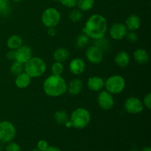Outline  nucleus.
<instances>
[{
  "mask_svg": "<svg viewBox=\"0 0 151 151\" xmlns=\"http://www.w3.org/2000/svg\"><path fill=\"white\" fill-rule=\"evenodd\" d=\"M108 30V22L100 14H93L87 19L83 32L89 38L99 39L105 36Z\"/></svg>",
  "mask_w": 151,
  "mask_h": 151,
  "instance_id": "obj_1",
  "label": "nucleus"
},
{
  "mask_svg": "<svg viewBox=\"0 0 151 151\" xmlns=\"http://www.w3.org/2000/svg\"><path fill=\"white\" fill-rule=\"evenodd\" d=\"M43 90L49 97H60L67 91V83L61 75H52L44 81Z\"/></svg>",
  "mask_w": 151,
  "mask_h": 151,
  "instance_id": "obj_2",
  "label": "nucleus"
},
{
  "mask_svg": "<svg viewBox=\"0 0 151 151\" xmlns=\"http://www.w3.org/2000/svg\"><path fill=\"white\" fill-rule=\"evenodd\" d=\"M47 64L41 58L32 57L24 64V72L32 78H39L45 73Z\"/></svg>",
  "mask_w": 151,
  "mask_h": 151,
  "instance_id": "obj_3",
  "label": "nucleus"
},
{
  "mask_svg": "<svg viewBox=\"0 0 151 151\" xmlns=\"http://www.w3.org/2000/svg\"><path fill=\"white\" fill-rule=\"evenodd\" d=\"M72 127L77 129H83L91 122V114L84 108H78L72 111L69 116Z\"/></svg>",
  "mask_w": 151,
  "mask_h": 151,
  "instance_id": "obj_4",
  "label": "nucleus"
},
{
  "mask_svg": "<svg viewBox=\"0 0 151 151\" xmlns=\"http://www.w3.org/2000/svg\"><path fill=\"white\" fill-rule=\"evenodd\" d=\"M106 91L111 94H119L125 88V80L121 75H112L105 81Z\"/></svg>",
  "mask_w": 151,
  "mask_h": 151,
  "instance_id": "obj_5",
  "label": "nucleus"
},
{
  "mask_svg": "<svg viewBox=\"0 0 151 151\" xmlns=\"http://www.w3.org/2000/svg\"><path fill=\"white\" fill-rule=\"evenodd\" d=\"M60 13L54 7L45 9L41 15V22L47 28L55 27L60 21Z\"/></svg>",
  "mask_w": 151,
  "mask_h": 151,
  "instance_id": "obj_6",
  "label": "nucleus"
},
{
  "mask_svg": "<svg viewBox=\"0 0 151 151\" xmlns=\"http://www.w3.org/2000/svg\"><path fill=\"white\" fill-rule=\"evenodd\" d=\"M16 134V130L14 125L7 120L0 122V142L8 143L13 141Z\"/></svg>",
  "mask_w": 151,
  "mask_h": 151,
  "instance_id": "obj_7",
  "label": "nucleus"
},
{
  "mask_svg": "<svg viewBox=\"0 0 151 151\" xmlns=\"http://www.w3.org/2000/svg\"><path fill=\"white\" fill-rule=\"evenodd\" d=\"M124 109L125 111L131 114H139L144 110L143 103L138 97H128L124 103Z\"/></svg>",
  "mask_w": 151,
  "mask_h": 151,
  "instance_id": "obj_8",
  "label": "nucleus"
},
{
  "mask_svg": "<svg viewBox=\"0 0 151 151\" xmlns=\"http://www.w3.org/2000/svg\"><path fill=\"white\" fill-rule=\"evenodd\" d=\"M85 55L87 60L93 64L100 63L104 57V52L103 50L95 45L88 47L86 49Z\"/></svg>",
  "mask_w": 151,
  "mask_h": 151,
  "instance_id": "obj_9",
  "label": "nucleus"
},
{
  "mask_svg": "<svg viewBox=\"0 0 151 151\" xmlns=\"http://www.w3.org/2000/svg\"><path fill=\"white\" fill-rule=\"evenodd\" d=\"M97 100L99 106L105 111L110 110L114 106L113 94L109 93L106 90H103L99 93Z\"/></svg>",
  "mask_w": 151,
  "mask_h": 151,
  "instance_id": "obj_10",
  "label": "nucleus"
},
{
  "mask_svg": "<svg viewBox=\"0 0 151 151\" xmlns=\"http://www.w3.org/2000/svg\"><path fill=\"white\" fill-rule=\"evenodd\" d=\"M32 57V51L28 46H23L15 50V60L24 64Z\"/></svg>",
  "mask_w": 151,
  "mask_h": 151,
  "instance_id": "obj_11",
  "label": "nucleus"
},
{
  "mask_svg": "<svg viewBox=\"0 0 151 151\" xmlns=\"http://www.w3.org/2000/svg\"><path fill=\"white\" fill-rule=\"evenodd\" d=\"M128 32L126 26L122 23H115L109 29V34L112 39L122 40Z\"/></svg>",
  "mask_w": 151,
  "mask_h": 151,
  "instance_id": "obj_12",
  "label": "nucleus"
},
{
  "mask_svg": "<svg viewBox=\"0 0 151 151\" xmlns=\"http://www.w3.org/2000/svg\"><path fill=\"white\" fill-rule=\"evenodd\" d=\"M86 69V63L82 58H76L69 63V71L75 75H81Z\"/></svg>",
  "mask_w": 151,
  "mask_h": 151,
  "instance_id": "obj_13",
  "label": "nucleus"
},
{
  "mask_svg": "<svg viewBox=\"0 0 151 151\" xmlns=\"http://www.w3.org/2000/svg\"><path fill=\"white\" fill-rule=\"evenodd\" d=\"M88 89L93 91H100L105 86V81L102 78L98 76L91 77L87 81Z\"/></svg>",
  "mask_w": 151,
  "mask_h": 151,
  "instance_id": "obj_14",
  "label": "nucleus"
},
{
  "mask_svg": "<svg viewBox=\"0 0 151 151\" xmlns=\"http://www.w3.org/2000/svg\"><path fill=\"white\" fill-rule=\"evenodd\" d=\"M83 88V83L82 80L79 78H75L69 82L67 85V91L71 95L76 96L81 94Z\"/></svg>",
  "mask_w": 151,
  "mask_h": 151,
  "instance_id": "obj_15",
  "label": "nucleus"
},
{
  "mask_svg": "<svg viewBox=\"0 0 151 151\" xmlns=\"http://www.w3.org/2000/svg\"><path fill=\"white\" fill-rule=\"evenodd\" d=\"M125 25L128 30L136 31L141 26V19L138 15L131 14L126 19Z\"/></svg>",
  "mask_w": 151,
  "mask_h": 151,
  "instance_id": "obj_16",
  "label": "nucleus"
},
{
  "mask_svg": "<svg viewBox=\"0 0 151 151\" xmlns=\"http://www.w3.org/2000/svg\"><path fill=\"white\" fill-rule=\"evenodd\" d=\"M31 79H32L31 77L23 72L22 73L16 75V79H15V84L19 88L24 89L29 86L31 83Z\"/></svg>",
  "mask_w": 151,
  "mask_h": 151,
  "instance_id": "obj_17",
  "label": "nucleus"
},
{
  "mask_svg": "<svg viewBox=\"0 0 151 151\" xmlns=\"http://www.w3.org/2000/svg\"><path fill=\"white\" fill-rule=\"evenodd\" d=\"M130 55L126 51L119 52L114 58L115 63L120 68H125L129 64Z\"/></svg>",
  "mask_w": 151,
  "mask_h": 151,
  "instance_id": "obj_18",
  "label": "nucleus"
},
{
  "mask_svg": "<svg viewBox=\"0 0 151 151\" xmlns=\"http://www.w3.org/2000/svg\"><path fill=\"white\" fill-rule=\"evenodd\" d=\"M134 58L137 63L144 65L149 61V55L144 49H137L134 53Z\"/></svg>",
  "mask_w": 151,
  "mask_h": 151,
  "instance_id": "obj_19",
  "label": "nucleus"
},
{
  "mask_svg": "<svg viewBox=\"0 0 151 151\" xmlns=\"http://www.w3.org/2000/svg\"><path fill=\"white\" fill-rule=\"evenodd\" d=\"M23 45V39L18 35H13L8 38L7 46L10 50H16Z\"/></svg>",
  "mask_w": 151,
  "mask_h": 151,
  "instance_id": "obj_20",
  "label": "nucleus"
},
{
  "mask_svg": "<svg viewBox=\"0 0 151 151\" xmlns=\"http://www.w3.org/2000/svg\"><path fill=\"white\" fill-rule=\"evenodd\" d=\"M69 57V50L66 48H63V47L58 48L53 53V58H54L55 60L58 62H60V63H63V62L67 60Z\"/></svg>",
  "mask_w": 151,
  "mask_h": 151,
  "instance_id": "obj_21",
  "label": "nucleus"
},
{
  "mask_svg": "<svg viewBox=\"0 0 151 151\" xmlns=\"http://www.w3.org/2000/svg\"><path fill=\"white\" fill-rule=\"evenodd\" d=\"M54 119L59 125H65L69 120V116L66 111L58 110L55 113Z\"/></svg>",
  "mask_w": 151,
  "mask_h": 151,
  "instance_id": "obj_22",
  "label": "nucleus"
},
{
  "mask_svg": "<svg viewBox=\"0 0 151 151\" xmlns=\"http://www.w3.org/2000/svg\"><path fill=\"white\" fill-rule=\"evenodd\" d=\"M94 4V0H78L77 5L78 9L82 12L88 11L93 8Z\"/></svg>",
  "mask_w": 151,
  "mask_h": 151,
  "instance_id": "obj_23",
  "label": "nucleus"
},
{
  "mask_svg": "<svg viewBox=\"0 0 151 151\" xmlns=\"http://www.w3.org/2000/svg\"><path fill=\"white\" fill-rule=\"evenodd\" d=\"M90 38L85 33L81 34L76 40V47L79 49H83L88 46Z\"/></svg>",
  "mask_w": 151,
  "mask_h": 151,
  "instance_id": "obj_24",
  "label": "nucleus"
},
{
  "mask_svg": "<svg viewBox=\"0 0 151 151\" xmlns=\"http://www.w3.org/2000/svg\"><path fill=\"white\" fill-rule=\"evenodd\" d=\"M83 18V13L79 9H72L69 13V19L72 22H79Z\"/></svg>",
  "mask_w": 151,
  "mask_h": 151,
  "instance_id": "obj_25",
  "label": "nucleus"
},
{
  "mask_svg": "<svg viewBox=\"0 0 151 151\" xmlns=\"http://www.w3.org/2000/svg\"><path fill=\"white\" fill-rule=\"evenodd\" d=\"M10 71L12 75L16 76V75H19L24 72V64L14 60V62L10 66Z\"/></svg>",
  "mask_w": 151,
  "mask_h": 151,
  "instance_id": "obj_26",
  "label": "nucleus"
},
{
  "mask_svg": "<svg viewBox=\"0 0 151 151\" xmlns=\"http://www.w3.org/2000/svg\"><path fill=\"white\" fill-rule=\"evenodd\" d=\"M64 71V66L63 63L60 62L55 61L52 63L51 66V72L52 75H61Z\"/></svg>",
  "mask_w": 151,
  "mask_h": 151,
  "instance_id": "obj_27",
  "label": "nucleus"
},
{
  "mask_svg": "<svg viewBox=\"0 0 151 151\" xmlns=\"http://www.w3.org/2000/svg\"><path fill=\"white\" fill-rule=\"evenodd\" d=\"M94 45L98 47L99 48L101 49L104 52V50H107L109 48V47L110 46V44H109L108 39H106L104 37H103V38L95 40V44Z\"/></svg>",
  "mask_w": 151,
  "mask_h": 151,
  "instance_id": "obj_28",
  "label": "nucleus"
},
{
  "mask_svg": "<svg viewBox=\"0 0 151 151\" xmlns=\"http://www.w3.org/2000/svg\"><path fill=\"white\" fill-rule=\"evenodd\" d=\"M125 38H126V39L130 42L134 43L137 42V40H138V35H137L135 31L130 30V32H127Z\"/></svg>",
  "mask_w": 151,
  "mask_h": 151,
  "instance_id": "obj_29",
  "label": "nucleus"
},
{
  "mask_svg": "<svg viewBox=\"0 0 151 151\" xmlns=\"http://www.w3.org/2000/svg\"><path fill=\"white\" fill-rule=\"evenodd\" d=\"M78 0H59V2L68 8H74L77 5Z\"/></svg>",
  "mask_w": 151,
  "mask_h": 151,
  "instance_id": "obj_30",
  "label": "nucleus"
},
{
  "mask_svg": "<svg viewBox=\"0 0 151 151\" xmlns=\"http://www.w3.org/2000/svg\"><path fill=\"white\" fill-rule=\"evenodd\" d=\"M6 151H22L21 147L16 142H8V144L5 147Z\"/></svg>",
  "mask_w": 151,
  "mask_h": 151,
  "instance_id": "obj_31",
  "label": "nucleus"
},
{
  "mask_svg": "<svg viewBox=\"0 0 151 151\" xmlns=\"http://www.w3.org/2000/svg\"><path fill=\"white\" fill-rule=\"evenodd\" d=\"M142 103L144 107L145 106L148 110H150L151 109V94L150 93H147V94L145 96Z\"/></svg>",
  "mask_w": 151,
  "mask_h": 151,
  "instance_id": "obj_32",
  "label": "nucleus"
},
{
  "mask_svg": "<svg viewBox=\"0 0 151 151\" xmlns=\"http://www.w3.org/2000/svg\"><path fill=\"white\" fill-rule=\"evenodd\" d=\"M48 146L49 145L47 142L46 141V140L42 139V140H40V141L38 142V144H37V148L41 151H44L47 148V147H48Z\"/></svg>",
  "mask_w": 151,
  "mask_h": 151,
  "instance_id": "obj_33",
  "label": "nucleus"
},
{
  "mask_svg": "<svg viewBox=\"0 0 151 151\" xmlns=\"http://www.w3.org/2000/svg\"><path fill=\"white\" fill-rule=\"evenodd\" d=\"M7 58L10 60H15V50H10L7 53Z\"/></svg>",
  "mask_w": 151,
  "mask_h": 151,
  "instance_id": "obj_34",
  "label": "nucleus"
},
{
  "mask_svg": "<svg viewBox=\"0 0 151 151\" xmlns=\"http://www.w3.org/2000/svg\"><path fill=\"white\" fill-rule=\"evenodd\" d=\"M56 32H57V30H56L55 27H49L47 29V33L52 37L55 36L56 35Z\"/></svg>",
  "mask_w": 151,
  "mask_h": 151,
  "instance_id": "obj_35",
  "label": "nucleus"
},
{
  "mask_svg": "<svg viewBox=\"0 0 151 151\" xmlns=\"http://www.w3.org/2000/svg\"><path fill=\"white\" fill-rule=\"evenodd\" d=\"M44 151H61V150L55 146H48V147Z\"/></svg>",
  "mask_w": 151,
  "mask_h": 151,
  "instance_id": "obj_36",
  "label": "nucleus"
},
{
  "mask_svg": "<svg viewBox=\"0 0 151 151\" xmlns=\"http://www.w3.org/2000/svg\"><path fill=\"white\" fill-rule=\"evenodd\" d=\"M142 151H151V148L150 147H143L142 150Z\"/></svg>",
  "mask_w": 151,
  "mask_h": 151,
  "instance_id": "obj_37",
  "label": "nucleus"
},
{
  "mask_svg": "<svg viewBox=\"0 0 151 151\" xmlns=\"http://www.w3.org/2000/svg\"><path fill=\"white\" fill-rule=\"evenodd\" d=\"M13 1H14V2H19V1H21L22 0H12Z\"/></svg>",
  "mask_w": 151,
  "mask_h": 151,
  "instance_id": "obj_38",
  "label": "nucleus"
},
{
  "mask_svg": "<svg viewBox=\"0 0 151 151\" xmlns=\"http://www.w3.org/2000/svg\"><path fill=\"white\" fill-rule=\"evenodd\" d=\"M4 2H6V1H4V0H0V5H1V4Z\"/></svg>",
  "mask_w": 151,
  "mask_h": 151,
  "instance_id": "obj_39",
  "label": "nucleus"
},
{
  "mask_svg": "<svg viewBox=\"0 0 151 151\" xmlns=\"http://www.w3.org/2000/svg\"><path fill=\"white\" fill-rule=\"evenodd\" d=\"M32 151H41V150H38V148H36V149H34V150H32Z\"/></svg>",
  "mask_w": 151,
  "mask_h": 151,
  "instance_id": "obj_40",
  "label": "nucleus"
},
{
  "mask_svg": "<svg viewBox=\"0 0 151 151\" xmlns=\"http://www.w3.org/2000/svg\"><path fill=\"white\" fill-rule=\"evenodd\" d=\"M53 1H59V0H52Z\"/></svg>",
  "mask_w": 151,
  "mask_h": 151,
  "instance_id": "obj_41",
  "label": "nucleus"
},
{
  "mask_svg": "<svg viewBox=\"0 0 151 151\" xmlns=\"http://www.w3.org/2000/svg\"><path fill=\"white\" fill-rule=\"evenodd\" d=\"M131 151H138V150H131Z\"/></svg>",
  "mask_w": 151,
  "mask_h": 151,
  "instance_id": "obj_42",
  "label": "nucleus"
}]
</instances>
